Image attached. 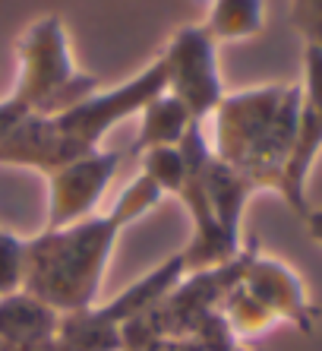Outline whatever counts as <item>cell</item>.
Wrapping results in <instances>:
<instances>
[{"label": "cell", "mask_w": 322, "mask_h": 351, "mask_svg": "<svg viewBox=\"0 0 322 351\" xmlns=\"http://www.w3.org/2000/svg\"><path fill=\"white\" fill-rule=\"evenodd\" d=\"M121 162L123 152L117 149H95L45 174L48 178V228H64L95 215L98 199H105Z\"/></svg>", "instance_id": "obj_7"}, {"label": "cell", "mask_w": 322, "mask_h": 351, "mask_svg": "<svg viewBox=\"0 0 322 351\" xmlns=\"http://www.w3.org/2000/svg\"><path fill=\"white\" fill-rule=\"evenodd\" d=\"M13 351H64L60 345H57V339L51 335V339H41V342H29V345H19V348Z\"/></svg>", "instance_id": "obj_21"}, {"label": "cell", "mask_w": 322, "mask_h": 351, "mask_svg": "<svg viewBox=\"0 0 322 351\" xmlns=\"http://www.w3.org/2000/svg\"><path fill=\"white\" fill-rule=\"evenodd\" d=\"M266 25V0H209L202 29L212 41H243L262 32Z\"/></svg>", "instance_id": "obj_14"}, {"label": "cell", "mask_w": 322, "mask_h": 351, "mask_svg": "<svg viewBox=\"0 0 322 351\" xmlns=\"http://www.w3.org/2000/svg\"><path fill=\"white\" fill-rule=\"evenodd\" d=\"M297 82H266L225 92L209 117L212 156L240 174L253 190L282 193L284 168L297 136Z\"/></svg>", "instance_id": "obj_3"}, {"label": "cell", "mask_w": 322, "mask_h": 351, "mask_svg": "<svg viewBox=\"0 0 322 351\" xmlns=\"http://www.w3.org/2000/svg\"><path fill=\"white\" fill-rule=\"evenodd\" d=\"M234 351H250V348H234Z\"/></svg>", "instance_id": "obj_22"}, {"label": "cell", "mask_w": 322, "mask_h": 351, "mask_svg": "<svg viewBox=\"0 0 322 351\" xmlns=\"http://www.w3.org/2000/svg\"><path fill=\"white\" fill-rule=\"evenodd\" d=\"M202 184H206V196H209V206H212V215H215L218 228L225 231L231 241L240 244L243 209H247V203H250V196L256 193V190L237 171H231L227 165L218 162L215 156H209V162H206Z\"/></svg>", "instance_id": "obj_11"}, {"label": "cell", "mask_w": 322, "mask_h": 351, "mask_svg": "<svg viewBox=\"0 0 322 351\" xmlns=\"http://www.w3.org/2000/svg\"><path fill=\"white\" fill-rule=\"evenodd\" d=\"M164 64V92L190 111L196 123H206L218 101L225 98V82L218 73V45L196 25H184L158 54Z\"/></svg>", "instance_id": "obj_5"}, {"label": "cell", "mask_w": 322, "mask_h": 351, "mask_svg": "<svg viewBox=\"0 0 322 351\" xmlns=\"http://www.w3.org/2000/svg\"><path fill=\"white\" fill-rule=\"evenodd\" d=\"M25 285V241L0 228V298L23 291Z\"/></svg>", "instance_id": "obj_17"}, {"label": "cell", "mask_w": 322, "mask_h": 351, "mask_svg": "<svg viewBox=\"0 0 322 351\" xmlns=\"http://www.w3.org/2000/svg\"><path fill=\"white\" fill-rule=\"evenodd\" d=\"M218 313L225 317V323L231 326V332H234L237 342H243V339H259V335H266L269 329L278 326V319H275L243 285H234L231 291L221 298Z\"/></svg>", "instance_id": "obj_15"}, {"label": "cell", "mask_w": 322, "mask_h": 351, "mask_svg": "<svg viewBox=\"0 0 322 351\" xmlns=\"http://www.w3.org/2000/svg\"><path fill=\"white\" fill-rule=\"evenodd\" d=\"M193 117L180 105L174 95L161 92L136 114V139H133V152H149V149L180 146V139L193 127Z\"/></svg>", "instance_id": "obj_12"}, {"label": "cell", "mask_w": 322, "mask_h": 351, "mask_svg": "<svg viewBox=\"0 0 322 351\" xmlns=\"http://www.w3.org/2000/svg\"><path fill=\"white\" fill-rule=\"evenodd\" d=\"M164 199L145 174H136L129 187L117 196V203L105 215H89L64 228H45L32 241H25V285L32 298L70 313L98 304V288L111 263L114 244L127 225L152 213Z\"/></svg>", "instance_id": "obj_1"}, {"label": "cell", "mask_w": 322, "mask_h": 351, "mask_svg": "<svg viewBox=\"0 0 322 351\" xmlns=\"http://www.w3.org/2000/svg\"><path fill=\"white\" fill-rule=\"evenodd\" d=\"M240 285L247 288L278 323H290V326H297L300 332H313V323H316V317H319V311H316V304L310 301V294H306L304 278L290 269L284 260L262 254L256 247L250 263H247V272H243Z\"/></svg>", "instance_id": "obj_8"}, {"label": "cell", "mask_w": 322, "mask_h": 351, "mask_svg": "<svg viewBox=\"0 0 322 351\" xmlns=\"http://www.w3.org/2000/svg\"><path fill=\"white\" fill-rule=\"evenodd\" d=\"M57 319L60 313L48 304H41L38 298H32L29 291L7 294V298H0V342L19 348V345L51 339Z\"/></svg>", "instance_id": "obj_10"}, {"label": "cell", "mask_w": 322, "mask_h": 351, "mask_svg": "<svg viewBox=\"0 0 322 351\" xmlns=\"http://www.w3.org/2000/svg\"><path fill=\"white\" fill-rule=\"evenodd\" d=\"M139 174H145L161 193L177 196L180 184H184V174H186L180 146H164V149H149V152H143V171Z\"/></svg>", "instance_id": "obj_16"}, {"label": "cell", "mask_w": 322, "mask_h": 351, "mask_svg": "<svg viewBox=\"0 0 322 351\" xmlns=\"http://www.w3.org/2000/svg\"><path fill=\"white\" fill-rule=\"evenodd\" d=\"M54 339L64 351H123L121 326L111 317H105L98 304L60 313Z\"/></svg>", "instance_id": "obj_13"}, {"label": "cell", "mask_w": 322, "mask_h": 351, "mask_svg": "<svg viewBox=\"0 0 322 351\" xmlns=\"http://www.w3.org/2000/svg\"><path fill=\"white\" fill-rule=\"evenodd\" d=\"M98 89V76L73 64L70 35L57 13L35 19L16 41V86L10 98L29 114H60Z\"/></svg>", "instance_id": "obj_4"}, {"label": "cell", "mask_w": 322, "mask_h": 351, "mask_svg": "<svg viewBox=\"0 0 322 351\" xmlns=\"http://www.w3.org/2000/svg\"><path fill=\"white\" fill-rule=\"evenodd\" d=\"M164 92V64L155 58L133 80L98 89L60 114H23L0 139V165H23L35 171H57L73 158L95 152L98 143L123 121L136 117L152 98Z\"/></svg>", "instance_id": "obj_2"}, {"label": "cell", "mask_w": 322, "mask_h": 351, "mask_svg": "<svg viewBox=\"0 0 322 351\" xmlns=\"http://www.w3.org/2000/svg\"><path fill=\"white\" fill-rule=\"evenodd\" d=\"M184 272H186V263H184V254L177 250V254H171L168 260H161L152 272L139 276L136 282H133L127 291L117 294L114 301L98 304V307L105 311V317H111L114 323L121 326V323H127V319L139 317V313H145V311H152L155 304L164 301L171 294V288L184 278Z\"/></svg>", "instance_id": "obj_9"}, {"label": "cell", "mask_w": 322, "mask_h": 351, "mask_svg": "<svg viewBox=\"0 0 322 351\" xmlns=\"http://www.w3.org/2000/svg\"><path fill=\"white\" fill-rule=\"evenodd\" d=\"M149 351H202V345L196 342L193 335H180V339H161Z\"/></svg>", "instance_id": "obj_19"}, {"label": "cell", "mask_w": 322, "mask_h": 351, "mask_svg": "<svg viewBox=\"0 0 322 351\" xmlns=\"http://www.w3.org/2000/svg\"><path fill=\"white\" fill-rule=\"evenodd\" d=\"M290 25L297 29L304 45L322 48V0H290Z\"/></svg>", "instance_id": "obj_18"}, {"label": "cell", "mask_w": 322, "mask_h": 351, "mask_svg": "<svg viewBox=\"0 0 322 351\" xmlns=\"http://www.w3.org/2000/svg\"><path fill=\"white\" fill-rule=\"evenodd\" d=\"M304 219H306V231H310V237H313L316 244H322V209H310Z\"/></svg>", "instance_id": "obj_20"}, {"label": "cell", "mask_w": 322, "mask_h": 351, "mask_svg": "<svg viewBox=\"0 0 322 351\" xmlns=\"http://www.w3.org/2000/svg\"><path fill=\"white\" fill-rule=\"evenodd\" d=\"M300 111H297V136L294 152L288 158L282 180V199L297 215L310 213L306 203V180L322 152V48L304 45V76H300Z\"/></svg>", "instance_id": "obj_6"}]
</instances>
